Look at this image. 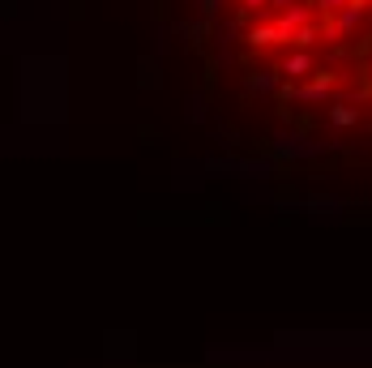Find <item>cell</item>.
<instances>
[{"label":"cell","instance_id":"1","mask_svg":"<svg viewBox=\"0 0 372 368\" xmlns=\"http://www.w3.org/2000/svg\"><path fill=\"white\" fill-rule=\"evenodd\" d=\"M334 73H312V82L304 86V90H295V99H308V103H321V99H326V94L334 90Z\"/></svg>","mask_w":372,"mask_h":368},{"label":"cell","instance_id":"2","mask_svg":"<svg viewBox=\"0 0 372 368\" xmlns=\"http://www.w3.org/2000/svg\"><path fill=\"white\" fill-rule=\"evenodd\" d=\"M308 21H312V13H308L304 5H287V9L278 13V26H283L287 43H291V30H300V26H308Z\"/></svg>","mask_w":372,"mask_h":368},{"label":"cell","instance_id":"3","mask_svg":"<svg viewBox=\"0 0 372 368\" xmlns=\"http://www.w3.org/2000/svg\"><path fill=\"white\" fill-rule=\"evenodd\" d=\"M274 43H287L278 21H274V26H253V30H248V47H274Z\"/></svg>","mask_w":372,"mask_h":368},{"label":"cell","instance_id":"4","mask_svg":"<svg viewBox=\"0 0 372 368\" xmlns=\"http://www.w3.org/2000/svg\"><path fill=\"white\" fill-rule=\"evenodd\" d=\"M283 73H287V78H304V73H312V56H308V52H295V56H287Z\"/></svg>","mask_w":372,"mask_h":368},{"label":"cell","instance_id":"5","mask_svg":"<svg viewBox=\"0 0 372 368\" xmlns=\"http://www.w3.org/2000/svg\"><path fill=\"white\" fill-rule=\"evenodd\" d=\"M360 17H364L360 5H346V9L338 13V30H342V35H346V30H355V26H360Z\"/></svg>","mask_w":372,"mask_h":368},{"label":"cell","instance_id":"6","mask_svg":"<svg viewBox=\"0 0 372 368\" xmlns=\"http://www.w3.org/2000/svg\"><path fill=\"white\" fill-rule=\"evenodd\" d=\"M330 120H334L338 129H351L355 120H360V112H355V107H330Z\"/></svg>","mask_w":372,"mask_h":368},{"label":"cell","instance_id":"7","mask_svg":"<svg viewBox=\"0 0 372 368\" xmlns=\"http://www.w3.org/2000/svg\"><path fill=\"white\" fill-rule=\"evenodd\" d=\"M291 43H295V47H312V43H317L312 21H308V26H300V30H291Z\"/></svg>","mask_w":372,"mask_h":368},{"label":"cell","instance_id":"8","mask_svg":"<svg viewBox=\"0 0 372 368\" xmlns=\"http://www.w3.org/2000/svg\"><path fill=\"white\" fill-rule=\"evenodd\" d=\"M346 5H351V0H317V9H321V13H342Z\"/></svg>","mask_w":372,"mask_h":368},{"label":"cell","instance_id":"9","mask_svg":"<svg viewBox=\"0 0 372 368\" xmlns=\"http://www.w3.org/2000/svg\"><path fill=\"white\" fill-rule=\"evenodd\" d=\"M261 5H269V0H244V9H261Z\"/></svg>","mask_w":372,"mask_h":368},{"label":"cell","instance_id":"10","mask_svg":"<svg viewBox=\"0 0 372 368\" xmlns=\"http://www.w3.org/2000/svg\"><path fill=\"white\" fill-rule=\"evenodd\" d=\"M351 5H360V9H364V5H368V0H351Z\"/></svg>","mask_w":372,"mask_h":368}]
</instances>
